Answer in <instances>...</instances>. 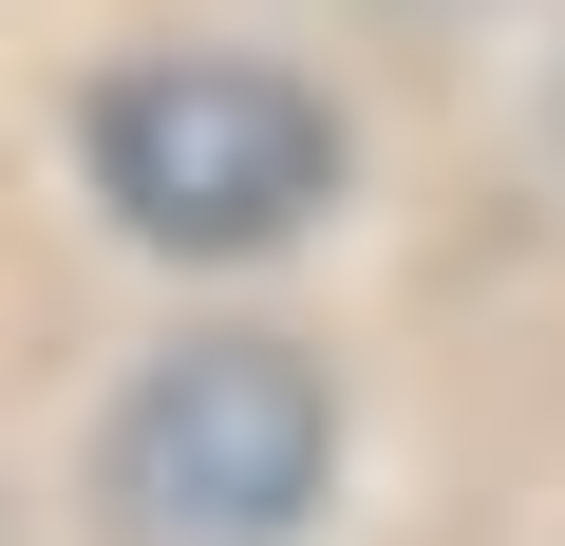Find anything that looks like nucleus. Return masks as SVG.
Instances as JSON below:
<instances>
[{
  "label": "nucleus",
  "instance_id": "1",
  "mask_svg": "<svg viewBox=\"0 0 565 546\" xmlns=\"http://www.w3.org/2000/svg\"><path fill=\"white\" fill-rule=\"evenodd\" d=\"M321 452H340L321 358H282V340H170L114 396V433H95V508H114V546H302Z\"/></svg>",
  "mask_w": 565,
  "mask_h": 546
},
{
  "label": "nucleus",
  "instance_id": "2",
  "mask_svg": "<svg viewBox=\"0 0 565 546\" xmlns=\"http://www.w3.org/2000/svg\"><path fill=\"white\" fill-rule=\"evenodd\" d=\"M95 189L132 245H282L321 189H340V114L264 57H132L95 95Z\"/></svg>",
  "mask_w": 565,
  "mask_h": 546
}]
</instances>
